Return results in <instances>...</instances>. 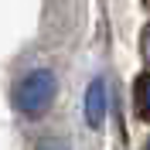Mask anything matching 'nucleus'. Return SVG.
Returning a JSON list of instances; mask_svg holds the SVG:
<instances>
[{"instance_id":"obj_1","label":"nucleus","mask_w":150,"mask_h":150,"mask_svg":"<svg viewBox=\"0 0 150 150\" xmlns=\"http://www.w3.org/2000/svg\"><path fill=\"white\" fill-rule=\"evenodd\" d=\"M58 92V82L48 68H31L17 85H14V106H17L24 116H41V112L51 106Z\"/></svg>"},{"instance_id":"obj_2","label":"nucleus","mask_w":150,"mask_h":150,"mask_svg":"<svg viewBox=\"0 0 150 150\" xmlns=\"http://www.w3.org/2000/svg\"><path fill=\"white\" fill-rule=\"evenodd\" d=\"M103 120H106V82L92 79L85 89V123L96 130V126H103Z\"/></svg>"},{"instance_id":"obj_3","label":"nucleus","mask_w":150,"mask_h":150,"mask_svg":"<svg viewBox=\"0 0 150 150\" xmlns=\"http://www.w3.org/2000/svg\"><path fill=\"white\" fill-rule=\"evenodd\" d=\"M137 109H140V116L150 123V75H140V79H137Z\"/></svg>"},{"instance_id":"obj_4","label":"nucleus","mask_w":150,"mask_h":150,"mask_svg":"<svg viewBox=\"0 0 150 150\" xmlns=\"http://www.w3.org/2000/svg\"><path fill=\"white\" fill-rule=\"evenodd\" d=\"M38 150H68L65 140H45V143H38Z\"/></svg>"},{"instance_id":"obj_5","label":"nucleus","mask_w":150,"mask_h":150,"mask_svg":"<svg viewBox=\"0 0 150 150\" xmlns=\"http://www.w3.org/2000/svg\"><path fill=\"white\" fill-rule=\"evenodd\" d=\"M147 150H150V143H147Z\"/></svg>"}]
</instances>
